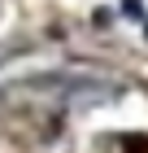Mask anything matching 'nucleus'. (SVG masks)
Returning <instances> with one entry per match:
<instances>
[{
  "label": "nucleus",
  "instance_id": "f03ea898",
  "mask_svg": "<svg viewBox=\"0 0 148 153\" xmlns=\"http://www.w3.org/2000/svg\"><path fill=\"white\" fill-rule=\"evenodd\" d=\"M9 57H13V53H0V66H4V61H9Z\"/></svg>",
  "mask_w": 148,
  "mask_h": 153
},
{
  "label": "nucleus",
  "instance_id": "f257e3e1",
  "mask_svg": "<svg viewBox=\"0 0 148 153\" xmlns=\"http://www.w3.org/2000/svg\"><path fill=\"white\" fill-rule=\"evenodd\" d=\"M122 13H131V22H144V4H139V0H126Z\"/></svg>",
  "mask_w": 148,
  "mask_h": 153
}]
</instances>
